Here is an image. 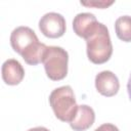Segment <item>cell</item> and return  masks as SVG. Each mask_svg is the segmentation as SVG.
Instances as JSON below:
<instances>
[{"label":"cell","instance_id":"1","mask_svg":"<svg viewBox=\"0 0 131 131\" xmlns=\"http://www.w3.org/2000/svg\"><path fill=\"white\" fill-rule=\"evenodd\" d=\"M12 49L21 55L24 60L31 66L42 62L47 46L39 42L36 33L29 27L20 26L15 28L10 35Z\"/></svg>","mask_w":131,"mask_h":131},{"label":"cell","instance_id":"2","mask_svg":"<svg viewBox=\"0 0 131 131\" xmlns=\"http://www.w3.org/2000/svg\"><path fill=\"white\" fill-rule=\"evenodd\" d=\"M87 56L95 64L106 62L113 54V45L106 26L98 23L96 29L86 39Z\"/></svg>","mask_w":131,"mask_h":131},{"label":"cell","instance_id":"3","mask_svg":"<svg viewBox=\"0 0 131 131\" xmlns=\"http://www.w3.org/2000/svg\"><path fill=\"white\" fill-rule=\"evenodd\" d=\"M49 103L55 117L62 122H71L78 111L74 91L71 86L55 88L49 95Z\"/></svg>","mask_w":131,"mask_h":131},{"label":"cell","instance_id":"4","mask_svg":"<svg viewBox=\"0 0 131 131\" xmlns=\"http://www.w3.org/2000/svg\"><path fill=\"white\" fill-rule=\"evenodd\" d=\"M42 62L47 77L52 81H59L68 75L69 54L59 46H47Z\"/></svg>","mask_w":131,"mask_h":131},{"label":"cell","instance_id":"5","mask_svg":"<svg viewBox=\"0 0 131 131\" xmlns=\"http://www.w3.org/2000/svg\"><path fill=\"white\" fill-rule=\"evenodd\" d=\"M41 33L48 38H59L66 33V19L57 12L45 13L39 20Z\"/></svg>","mask_w":131,"mask_h":131},{"label":"cell","instance_id":"6","mask_svg":"<svg viewBox=\"0 0 131 131\" xmlns=\"http://www.w3.org/2000/svg\"><path fill=\"white\" fill-rule=\"evenodd\" d=\"M95 88L101 95L112 97L119 91V79L113 72L102 71L95 77Z\"/></svg>","mask_w":131,"mask_h":131},{"label":"cell","instance_id":"7","mask_svg":"<svg viewBox=\"0 0 131 131\" xmlns=\"http://www.w3.org/2000/svg\"><path fill=\"white\" fill-rule=\"evenodd\" d=\"M98 21L93 13L82 12L78 13L73 20V29L77 36L84 38L85 40L96 29Z\"/></svg>","mask_w":131,"mask_h":131},{"label":"cell","instance_id":"8","mask_svg":"<svg viewBox=\"0 0 131 131\" xmlns=\"http://www.w3.org/2000/svg\"><path fill=\"white\" fill-rule=\"evenodd\" d=\"M1 73L5 84L11 86L19 84L25 77V70L23 66L18 60L13 58H9L3 62Z\"/></svg>","mask_w":131,"mask_h":131},{"label":"cell","instance_id":"9","mask_svg":"<svg viewBox=\"0 0 131 131\" xmlns=\"http://www.w3.org/2000/svg\"><path fill=\"white\" fill-rule=\"evenodd\" d=\"M95 120V113L92 107L87 104L78 105L75 118L70 122V126L74 131H85L90 128Z\"/></svg>","mask_w":131,"mask_h":131},{"label":"cell","instance_id":"10","mask_svg":"<svg viewBox=\"0 0 131 131\" xmlns=\"http://www.w3.org/2000/svg\"><path fill=\"white\" fill-rule=\"evenodd\" d=\"M117 37L123 42H131V16L123 15L117 18L115 23Z\"/></svg>","mask_w":131,"mask_h":131},{"label":"cell","instance_id":"11","mask_svg":"<svg viewBox=\"0 0 131 131\" xmlns=\"http://www.w3.org/2000/svg\"><path fill=\"white\" fill-rule=\"evenodd\" d=\"M82 5L87 6V7H95V8H106L108 6H111L112 4H114V1H104V0H92V1H81L80 2Z\"/></svg>","mask_w":131,"mask_h":131},{"label":"cell","instance_id":"12","mask_svg":"<svg viewBox=\"0 0 131 131\" xmlns=\"http://www.w3.org/2000/svg\"><path fill=\"white\" fill-rule=\"evenodd\" d=\"M94 131H120L118 129L117 126H115L114 124L111 123H104L102 125H100L99 127H97Z\"/></svg>","mask_w":131,"mask_h":131},{"label":"cell","instance_id":"13","mask_svg":"<svg viewBox=\"0 0 131 131\" xmlns=\"http://www.w3.org/2000/svg\"><path fill=\"white\" fill-rule=\"evenodd\" d=\"M127 91H128L129 98L131 100V74H130V77H129V80H128V83H127Z\"/></svg>","mask_w":131,"mask_h":131},{"label":"cell","instance_id":"14","mask_svg":"<svg viewBox=\"0 0 131 131\" xmlns=\"http://www.w3.org/2000/svg\"><path fill=\"white\" fill-rule=\"evenodd\" d=\"M28 131H49L47 128L45 127H35V128H31Z\"/></svg>","mask_w":131,"mask_h":131}]
</instances>
